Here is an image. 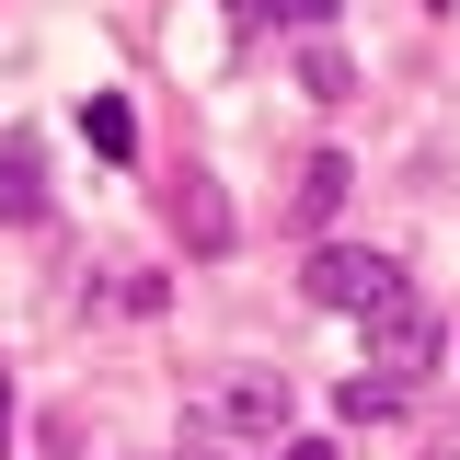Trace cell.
I'll return each instance as SVG.
<instances>
[{"label": "cell", "mask_w": 460, "mask_h": 460, "mask_svg": "<svg viewBox=\"0 0 460 460\" xmlns=\"http://www.w3.org/2000/svg\"><path fill=\"white\" fill-rule=\"evenodd\" d=\"M196 449H208V438H196ZM208 460H219V449H208Z\"/></svg>", "instance_id": "cell-14"}, {"label": "cell", "mask_w": 460, "mask_h": 460, "mask_svg": "<svg viewBox=\"0 0 460 460\" xmlns=\"http://www.w3.org/2000/svg\"><path fill=\"white\" fill-rule=\"evenodd\" d=\"M81 138H93L104 162H127V150H138V115L115 104V93H93V104H81Z\"/></svg>", "instance_id": "cell-9"}, {"label": "cell", "mask_w": 460, "mask_h": 460, "mask_svg": "<svg viewBox=\"0 0 460 460\" xmlns=\"http://www.w3.org/2000/svg\"><path fill=\"white\" fill-rule=\"evenodd\" d=\"M0 219H47V150L23 127L0 138Z\"/></svg>", "instance_id": "cell-6"}, {"label": "cell", "mask_w": 460, "mask_h": 460, "mask_svg": "<svg viewBox=\"0 0 460 460\" xmlns=\"http://www.w3.org/2000/svg\"><path fill=\"white\" fill-rule=\"evenodd\" d=\"M299 93H311V104H345V93H357V69H345L334 35H311V47H299Z\"/></svg>", "instance_id": "cell-8"}, {"label": "cell", "mask_w": 460, "mask_h": 460, "mask_svg": "<svg viewBox=\"0 0 460 460\" xmlns=\"http://www.w3.org/2000/svg\"><path fill=\"white\" fill-rule=\"evenodd\" d=\"M426 460H460V438H438V449H426Z\"/></svg>", "instance_id": "cell-12"}, {"label": "cell", "mask_w": 460, "mask_h": 460, "mask_svg": "<svg viewBox=\"0 0 460 460\" xmlns=\"http://www.w3.org/2000/svg\"><path fill=\"white\" fill-rule=\"evenodd\" d=\"M288 414H299L288 368H208L184 392V438H208V449H277Z\"/></svg>", "instance_id": "cell-1"}, {"label": "cell", "mask_w": 460, "mask_h": 460, "mask_svg": "<svg viewBox=\"0 0 460 460\" xmlns=\"http://www.w3.org/2000/svg\"><path fill=\"white\" fill-rule=\"evenodd\" d=\"M277 460H334V449H323V438H288V449H277Z\"/></svg>", "instance_id": "cell-11"}, {"label": "cell", "mask_w": 460, "mask_h": 460, "mask_svg": "<svg viewBox=\"0 0 460 460\" xmlns=\"http://www.w3.org/2000/svg\"><path fill=\"white\" fill-rule=\"evenodd\" d=\"M162 219H172L184 253H230V230H242V219H230V196H219V172H196V162L162 184Z\"/></svg>", "instance_id": "cell-4"}, {"label": "cell", "mask_w": 460, "mask_h": 460, "mask_svg": "<svg viewBox=\"0 0 460 460\" xmlns=\"http://www.w3.org/2000/svg\"><path fill=\"white\" fill-rule=\"evenodd\" d=\"M380 414H402V392L380 368H357V380H345V426H380Z\"/></svg>", "instance_id": "cell-10"}, {"label": "cell", "mask_w": 460, "mask_h": 460, "mask_svg": "<svg viewBox=\"0 0 460 460\" xmlns=\"http://www.w3.org/2000/svg\"><path fill=\"white\" fill-rule=\"evenodd\" d=\"M0 414H12V392H0Z\"/></svg>", "instance_id": "cell-13"}, {"label": "cell", "mask_w": 460, "mask_h": 460, "mask_svg": "<svg viewBox=\"0 0 460 460\" xmlns=\"http://www.w3.org/2000/svg\"><path fill=\"white\" fill-rule=\"evenodd\" d=\"M299 288H311L323 311H357V323H368V311H392V299H414L392 253H357V242H323V253H311V277H299Z\"/></svg>", "instance_id": "cell-3"}, {"label": "cell", "mask_w": 460, "mask_h": 460, "mask_svg": "<svg viewBox=\"0 0 460 460\" xmlns=\"http://www.w3.org/2000/svg\"><path fill=\"white\" fill-rule=\"evenodd\" d=\"M438 357H449V323H438L426 299H392V311H368V368H380L392 392H426V380H438Z\"/></svg>", "instance_id": "cell-2"}, {"label": "cell", "mask_w": 460, "mask_h": 460, "mask_svg": "<svg viewBox=\"0 0 460 460\" xmlns=\"http://www.w3.org/2000/svg\"><path fill=\"white\" fill-rule=\"evenodd\" d=\"M230 23H242V35H323V23H334V0H230Z\"/></svg>", "instance_id": "cell-7"}, {"label": "cell", "mask_w": 460, "mask_h": 460, "mask_svg": "<svg viewBox=\"0 0 460 460\" xmlns=\"http://www.w3.org/2000/svg\"><path fill=\"white\" fill-rule=\"evenodd\" d=\"M345 184H357V162H345V150H311V162H299V184H288V219L323 230V219L345 208Z\"/></svg>", "instance_id": "cell-5"}]
</instances>
